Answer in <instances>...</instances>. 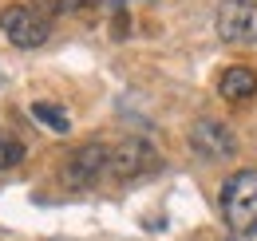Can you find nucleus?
<instances>
[{
    "label": "nucleus",
    "mask_w": 257,
    "mask_h": 241,
    "mask_svg": "<svg viewBox=\"0 0 257 241\" xmlns=\"http://www.w3.org/2000/svg\"><path fill=\"white\" fill-rule=\"evenodd\" d=\"M222 217L237 237H257V166H245L225 178Z\"/></svg>",
    "instance_id": "obj_1"
},
{
    "label": "nucleus",
    "mask_w": 257,
    "mask_h": 241,
    "mask_svg": "<svg viewBox=\"0 0 257 241\" xmlns=\"http://www.w3.org/2000/svg\"><path fill=\"white\" fill-rule=\"evenodd\" d=\"M151 170H159V151L147 139H123L119 147H111V162H107L111 178L131 182L139 174H151Z\"/></svg>",
    "instance_id": "obj_2"
},
{
    "label": "nucleus",
    "mask_w": 257,
    "mask_h": 241,
    "mask_svg": "<svg viewBox=\"0 0 257 241\" xmlns=\"http://www.w3.org/2000/svg\"><path fill=\"white\" fill-rule=\"evenodd\" d=\"M0 32L16 44V48H44V40H48V20L28 8V4H8L4 12H0Z\"/></svg>",
    "instance_id": "obj_3"
},
{
    "label": "nucleus",
    "mask_w": 257,
    "mask_h": 241,
    "mask_svg": "<svg viewBox=\"0 0 257 241\" xmlns=\"http://www.w3.org/2000/svg\"><path fill=\"white\" fill-rule=\"evenodd\" d=\"M107 162H111V147H103V143L79 147V151L64 162V186L67 190H87V186H95V182L107 174Z\"/></svg>",
    "instance_id": "obj_4"
},
{
    "label": "nucleus",
    "mask_w": 257,
    "mask_h": 241,
    "mask_svg": "<svg viewBox=\"0 0 257 241\" xmlns=\"http://www.w3.org/2000/svg\"><path fill=\"white\" fill-rule=\"evenodd\" d=\"M218 36L225 44H257V0H222Z\"/></svg>",
    "instance_id": "obj_5"
},
{
    "label": "nucleus",
    "mask_w": 257,
    "mask_h": 241,
    "mask_svg": "<svg viewBox=\"0 0 257 241\" xmlns=\"http://www.w3.org/2000/svg\"><path fill=\"white\" fill-rule=\"evenodd\" d=\"M190 151L202 154V158L222 162V158H229V154L237 151V135L218 119H198L190 127Z\"/></svg>",
    "instance_id": "obj_6"
},
{
    "label": "nucleus",
    "mask_w": 257,
    "mask_h": 241,
    "mask_svg": "<svg viewBox=\"0 0 257 241\" xmlns=\"http://www.w3.org/2000/svg\"><path fill=\"white\" fill-rule=\"evenodd\" d=\"M218 95H222L225 103H249L257 95V71L253 67H225L222 79H218Z\"/></svg>",
    "instance_id": "obj_7"
},
{
    "label": "nucleus",
    "mask_w": 257,
    "mask_h": 241,
    "mask_svg": "<svg viewBox=\"0 0 257 241\" xmlns=\"http://www.w3.org/2000/svg\"><path fill=\"white\" fill-rule=\"evenodd\" d=\"M32 119L44 123V127L56 131V135H67V131H71V119H67L56 103H32Z\"/></svg>",
    "instance_id": "obj_8"
},
{
    "label": "nucleus",
    "mask_w": 257,
    "mask_h": 241,
    "mask_svg": "<svg viewBox=\"0 0 257 241\" xmlns=\"http://www.w3.org/2000/svg\"><path fill=\"white\" fill-rule=\"evenodd\" d=\"M20 158H24V147H20L16 139L0 135V170H12V166H16Z\"/></svg>",
    "instance_id": "obj_9"
},
{
    "label": "nucleus",
    "mask_w": 257,
    "mask_h": 241,
    "mask_svg": "<svg viewBox=\"0 0 257 241\" xmlns=\"http://www.w3.org/2000/svg\"><path fill=\"white\" fill-rule=\"evenodd\" d=\"M99 0H60V12H87V8H95Z\"/></svg>",
    "instance_id": "obj_10"
},
{
    "label": "nucleus",
    "mask_w": 257,
    "mask_h": 241,
    "mask_svg": "<svg viewBox=\"0 0 257 241\" xmlns=\"http://www.w3.org/2000/svg\"><path fill=\"white\" fill-rule=\"evenodd\" d=\"M115 4H123V0H115Z\"/></svg>",
    "instance_id": "obj_11"
},
{
    "label": "nucleus",
    "mask_w": 257,
    "mask_h": 241,
    "mask_svg": "<svg viewBox=\"0 0 257 241\" xmlns=\"http://www.w3.org/2000/svg\"><path fill=\"white\" fill-rule=\"evenodd\" d=\"M0 83H4V79H0Z\"/></svg>",
    "instance_id": "obj_12"
}]
</instances>
